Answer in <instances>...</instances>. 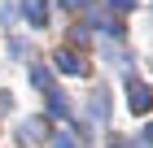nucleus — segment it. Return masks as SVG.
<instances>
[{
	"label": "nucleus",
	"instance_id": "nucleus-12",
	"mask_svg": "<svg viewBox=\"0 0 153 148\" xmlns=\"http://www.w3.org/2000/svg\"><path fill=\"white\" fill-rule=\"evenodd\" d=\"M109 148H127V139H109Z\"/></svg>",
	"mask_w": 153,
	"mask_h": 148
},
{
	"label": "nucleus",
	"instance_id": "nucleus-6",
	"mask_svg": "<svg viewBox=\"0 0 153 148\" xmlns=\"http://www.w3.org/2000/svg\"><path fill=\"white\" fill-rule=\"evenodd\" d=\"M48 109H53V113H70V100H66V96H61V91H48Z\"/></svg>",
	"mask_w": 153,
	"mask_h": 148
},
{
	"label": "nucleus",
	"instance_id": "nucleus-8",
	"mask_svg": "<svg viewBox=\"0 0 153 148\" xmlns=\"http://www.w3.org/2000/svg\"><path fill=\"white\" fill-rule=\"evenodd\" d=\"M53 148H79V144H74V135H66V131H61V135L53 139Z\"/></svg>",
	"mask_w": 153,
	"mask_h": 148
},
{
	"label": "nucleus",
	"instance_id": "nucleus-5",
	"mask_svg": "<svg viewBox=\"0 0 153 148\" xmlns=\"http://www.w3.org/2000/svg\"><path fill=\"white\" fill-rule=\"evenodd\" d=\"M31 83H35L39 91H53V74H48L44 66H35V70H31Z\"/></svg>",
	"mask_w": 153,
	"mask_h": 148
},
{
	"label": "nucleus",
	"instance_id": "nucleus-9",
	"mask_svg": "<svg viewBox=\"0 0 153 148\" xmlns=\"http://www.w3.org/2000/svg\"><path fill=\"white\" fill-rule=\"evenodd\" d=\"M131 4H136V0H109V9H114V13H131Z\"/></svg>",
	"mask_w": 153,
	"mask_h": 148
},
{
	"label": "nucleus",
	"instance_id": "nucleus-3",
	"mask_svg": "<svg viewBox=\"0 0 153 148\" xmlns=\"http://www.w3.org/2000/svg\"><path fill=\"white\" fill-rule=\"evenodd\" d=\"M44 135H48V122H44V118H26V122H22V139H31V144H39Z\"/></svg>",
	"mask_w": 153,
	"mask_h": 148
},
{
	"label": "nucleus",
	"instance_id": "nucleus-10",
	"mask_svg": "<svg viewBox=\"0 0 153 148\" xmlns=\"http://www.w3.org/2000/svg\"><path fill=\"white\" fill-rule=\"evenodd\" d=\"M83 4H92V0H61V9H83Z\"/></svg>",
	"mask_w": 153,
	"mask_h": 148
},
{
	"label": "nucleus",
	"instance_id": "nucleus-7",
	"mask_svg": "<svg viewBox=\"0 0 153 148\" xmlns=\"http://www.w3.org/2000/svg\"><path fill=\"white\" fill-rule=\"evenodd\" d=\"M105 113H109V105H105V96L96 91V96H92V118H101V122H105Z\"/></svg>",
	"mask_w": 153,
	"mask_h": 148
},
{
	"label": "nucleus",
	"instance_id": "nucleus-11",
	"mask_svg": "<svg viewBox=\"0 0 153 148\" xmlns=\"http://www.w3.org/2000/svg\"><path fill=\"white\" fill-rule=\"evenodd\" d=\"M140 139H144V144H153V126H144V135H140Z\"/></svg>",
	"mask_w": 153,
	"mask_h": 148
},
{
	"label": "nucleus",
	"instance_id": "nucleus-2",
	"mask_svg": "<svg viewBox=\"0 0 153 148\" xmlns=\"http://www.w3.org/2000/svg\"><path fill=\"white\" fill-rule=\"evenodd\" d=\"M53 61H57V70H66V74H79V79L88 74L83 57H79V52H70V48H57V57H53Z\"/></svg>",
	"mask_w": 153,
	"mask_h": 148
},
{
	"label": "nucleus",
	"instance_id": "nucleus-4",
	"mask_svg": "<svg viewBox=\"0 0 153 148\" xmlns=\"http://www.w3.org/2000/svg\"><path fill=\"white\" fill-rule=\"evenodd\" d=\"M26 18H31V26H44L48 22V0H26Z\"/></svg>",
	"mask_w": 153,
	"mask_h": 148
},
{
	"label": "nucleus",
	"instance_id": "nucleus-1",
	"mask_svg": "<svg viewBox=\"0 0 153 148\" xmlns=\"http://www.w3.org/2000/svg\"><path fill=\"white\" fill-rule=\"evenodd\" d=\"M127 105H131V113H149L153 109V87L140 79H127Z\"/></svg>",
	"mask_w": 153,
	"mask_h": 148
},
{
	"label": "nucleus",
	"instance_id": "nucleus-13",
	"mask_svg": "<svg viewBox=\"0 0 153 148\" xmlns=\"http://www.w3.org/2000/svg\"><path fill=\"white\" fill-rule=\"evenodd\" d=\"M140 148H153V144H144V139H140Z\"/></svg>",
	"mask_w": 153,
	"mask_h": 148
}]
</instances>
